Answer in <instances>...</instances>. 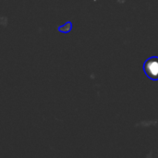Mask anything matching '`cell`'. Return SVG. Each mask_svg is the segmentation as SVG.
Returning a JSON list of instances; mask_svg holds the SVG:
<instances>
[{
	"mask_svg": "<svg viewBox=\"0 0 158 158\" xmlns=\"http://www.w3.org/2000/svg\"><path fill=\"white\" fill-rule=\"evenodd\" d=\"M146 65L148 66L147 69H145V72L147 75H151V74H155L158 72V57L154 56L149 58L146 61Z\"/></svg>",
	"mask_w": 158,
	"mask_h": 158,
	"instance_id": "1",
	"label": "cell"
}]
</instances>
